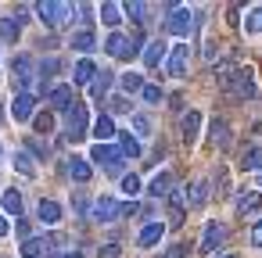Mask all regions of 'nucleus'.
<instances>
[{
  "label": "nucleus",
  "mask_w": 262,
  "mask_h": 258,
  "mask_svg": "<svg viewBox=\"0 0 262 258\" xmlns=\"http://www.w3.org/2000/svg\"><path fill=\"white\" fill-rule=\"evenodd\" d=\"M122 11H126L129 18H137L140 26L147 22V18H144V15H147V4H140V0H129V4H122Z\"/></svg>",
  "instance_id": "f704fd0d"
},
{
  "label": "nucleus",
  "mask_w": 262,
  "mask_h": 258,
  "mask_svg": "<svg viewBox=\"0 0 262 258\" xmlns=\"http://www.w3.org/2000/svg\"><path fill=\"white\" fill-rule=\"evenodd\" d=\"M40 251H43V240H33V237H29V240L22 244V254H26V258H40Z\"/></svg>",
  "instance_id": "58836bf2"
},
{
  "label": "nucleus",
  "mask_w": 262,
  "mask_h": 258,
  "mask_svg": "<svg viewBox=\"0 0 262 258\" xmlns=\"http://www.w3.org/2000/svg\"><path fill=\"white\" fill-rule=\"evenodd\" d=\"M244 29H248V36H262V8H251V11H248Z\"/></svg>",
  "instance_id": "2f4dec72"
},
{
  "label": "nucleus",
  "mask_w": 262,
  "mask_h": 258,
  "mask_svg": "<svg viewBox=\"0 0 262 258\" xmlns=\"http://www.w3.org/2000/svg\"><path fill=\"white\" fill-rule=\"evenodd\" d=\"M104 51H108L112 58H119V61H133V58H137L133 40H129V36H122V33H112V36L104 40Z\"/></svg>",
  "instance_id": "39448f33"
},
{
  "label": "nucleus",
  "mask_w": 262,
  "mask_h": 258,
  "mask_svg": "<svg viewBox=\"0 0 262 258\" xmlns=\"http://www.w3.org/2000/svg\"><path fill=\"white\" fill-rule=\"evenodd\" d=\"M72 79H76V83H94V79H97V68H94V61H90V58L76 61V72H72Z\"/></svg>",
  "instance_id": "393cba45"
},
{
  "label": "nucleus",
  "mask_w": 262,
  "mask_h": 258,
  "mask_svg": "<svg viewBox=\"0 0 262 258\" xmlns=\"http://www.w3.org/2000/svg\"><path fill=\"white\" fill-rule=\"evenodd\" d=\"M180 133H183V144H194L201 133V111H187L180 119Z\"/></svg>",
  "instance_id": "ddd939ff"
},
{
  "label": "nucleus",
  "mask_w": 262,
  "mask_h": 258,
  "mask_svg": "<svg viewBox=\"0 0 262 258\" xmlns=\"http://www.w3.org/2000/svg\"><path fill=\"white\" fill-rule=\"evenodd\" d=\"M54 72H58V61H54V58H47V61H43V68H40V76H43V90H47V83H51V76H54Z\"/></svg>",
  "instance_id": "ea45409f"
},
{
  "label": "nucleus",
  "mask_w": 262,
  "mask_h": 258,
  "mask_svg": "<svg viewBox=\"0 0 262 258\" xmlns=\"http://www.w3.org/2000/svg\"><path fill=\"white\" fill-rule=\"evenodd\" d=\"M0 154H4V147H0Z\"/></svg>",
  "instance_id": "4d7b16f0"
},
{
  "label": "nucleus",
  "mask_w": 262,
  "mask_h": 258,
  "mask_svg": "<svg viewBox=\"0 0 262 258\" xmlns=\"http://www.w3.org/2000/svg\"><path fill=\"white\" fill-rule=\"evenodd\" d=\"M90 219H94V222H115V219H122V204H119L115 197H97Z\"/></svg>",
  "instance_id": "423d86ee"
},
{
  "label": "nucleus",
  "mask_w": 262,
  "mask_h": 258,
  "mask_svg": "<svg viewBox=\"0 0 262 258\" xmlns=\"http://www.w3.org/2000/svg\"><path fill=\"white\" fill-rule=\"evenodd\" d=\"M205 201H208V183H205V179H198V183L187 190V204H190V208H201Z\"/></svg>",
  "instance_id": "bb28decb"
},
{
  "label": "nucleus",
  "mask_w": 262,
  "mask_h": 258,
  "mask_svg": "<svg viewBox=\"0 0 262 258\" xmlns=\"http://www.w3.org/2000/svg\"><path fill=\"white\" fill-rule=\"evenodd\" d=\"M122 190H126L129 197H137V194H140V176H137V172H129V176H122Z\"/></svg>",
  "instance_id": "4c0bfd02"
},
{
  "label": "nucleus",
  "mask_w": 262,
  "mask_h": 258,
  "mask_svg": "<svg viewBox=\"0 0 262 258\" xmlns=\"http://www.w3.org/2000/svg\"><path fill=\"white\" fill-rule=\"evenodd\" d=\"M162 29L183 40V36H190V33L198 29V15H194L190 8H176V4H169V18H165Z\"/></svg>",
  "instance_id": "f257e3e1"
},
{
  "label": "nucleus",
  "mask_w": 262,
  "mask_h": 258,
  "mask_svg": "<svg viewBox=\"0 0 262 258\" xmlns=\"http://www.w3.org/2000/svg\"><path fill=\"white\" fill-rule=\"evenodd\" d=\"M241 169L244 172H262V144H255L241 154Z\"/></svg>",
  "instance_id": "a211bd4d"
},
{
  "label": "nucleus",
  "mask_w": 262,
  "mask_h": 258,
  "mask_svg": "<svg viewBox=\"0 0 262 258\" xmlns=\"http://www.w3.org/2000/svg\"><path fill=\"white\" fill-rule=\"evenodd\" d=\"M26 147H29V151H33L36 158H43V154H47V144H40V140H29Z\"/></svg>",
  "instance_id": "a18cd8bd"
},
{
  "label": "nucleus",
  "mask_w": 262,
  "mask_h": 258,
  "mask_svg": "<svg viewBox=\"0 0 262 258\" xmlns=\"http://www.w3.org/2000/svg\"><path fill=\"white\" fill-rule=\"evenodd\" d=\"M72 208H76V215H83V212H86V201H83V197H76V201H72Z\"/></svg>",
  "instance_id": "8fccbe9b"
},
{
  "label": "nucleus",
  "mask_w": 262,
  "mask_h": 258,
  "mask_svg": "<svg viewBox=\"0 0 262 258\" xmlns=\"http://www.w3.org/2000/svg\"><path fill=\"white\" fill-rule=\"evenodd\" d=\"M11 119H15V122L36 119V97H33V93H15V101H11Z\"/></svg>",
  "instance_id": "1a4fd4ad"
},
{
  "label": "nucleus",
  "mask_w": 262,
  "mask_h": 258,
  "mask_svg": "<svg viewBox=\"0 0 262 258\" xmlns=\"http://www.w3.org/2000/svg\"><path fill=\"white\" fill-rule=\"evenodd\" d=\"M47 104L54 108V111H72V86H54L51 90V97H47Z\"/></svg>",
  "instance_id": "4468645a"
},
{
  "label": "nucleus",
  "mask_w": 262,
  "mask_h": 258,
  "mask_svg": "<svg viewBox=\"0 0 262 258\" xmlns=\"http://www.w3.org/2000/svg\"><path fill=\"white\" fill-rule=\"evenodd\" d=\"M133 129H137V140H147L151 136V119L147 115H133Z\"/></svg>",
  "instance_id": "e433bc0d"
},
{
  "label": "nucleus",
  "mask_w": 262,
  "mask_h": 258,
  "mask_svg": "<svg viewBox=\"0 0 262 258\" xmlns=\"http://www.w3.org/2000/svg\"><path fill=\"white\" fill-rule=\"evenodd\" d=\"M119 83H122L126 93H144V76H137V72H126Z\"/></svg>",
  "instance_id": "72a5a7b5"
},
{
  "label": "nucleus",
  "mask_w": 262,
  "mask_h": 258,
  "mask_svg": "<svg viewBox=\"0 0 262 258\" xmlns=\"http://www.w3.org/2000/svg\"><path fill=\"white\" fill-rule=\"evenodd\" d=\"M18 36H22V22L11 15V18H0V40L4 43H18Z\"/></svg>",
  "instance_id": "6ab92c4d"
},
{
  "label": "nucleus",
  "mask_w": 262,
  "mask_h": 258,
  "mask_svg": "<svg viewBox=\"0 0 262 258\" xmlns=\"http://www.w3.org/2000/svg\"><path fill=\"white\" fill-rule=\"evenodd\" d=\"M169 186H172V176H169V172H158V176L151 179V190H147V194H151V197H169V194H172Z\"/></svg>",
  "instance_id": "a878e982"
},
{
  "label": "nucleus",
  "mask_w": 262,
  "mask_h": 258,
  "mask_svg": "<svg viewBox=\"0 0 262 258\" xmlns=\"http://www.w3.org/2000/svg\"><path fill=\"white\" fill-rule=\"evenodd\" d=\"M15 169H18L22 176H36V165H33V158H29L26 151H18V154H15Z\"/></svg>",
  "instance_id": "c9c22d12"
},
{
  "label": "nucleus",
  "mask_w": 262,
  "mask_h": 258,
  "mask_svg": "<svg viewBox=\"0 0 262 258\" xmlns=\"http://www.w3.org/2000/svg\"><path fill=\"white\" fill-rule=\"evenodd\" d=\"M0 122H4V111H0Z\"/></svg>",
  "instance_id": "5fc2aeb1"
},
{
  "label": "nucleus",
  "mask_w": 262,
  "mask_h": 258,
  "mask_svg": "<svg viewBox=\"0 0 262 258\" xmlns=\"http://www.w3.org/2000/svg\"><path fill=\"white\" fill-rule=\"evenodd\" d=\"M94 136H97V144H108L112 136H119V129H115L112 115H101V119L94 122Z\"/></svg>",
  "instance_id": "f3484780"
},
{
  "label": "nucleus",
  "mask_w": 262,
  "mask_h": 258,
  "mask_svg": "<svg viewBox=\"0 0 262 258\" xmlns=\"http://www.w3.org/2000/svg\"><path fill=\"white\" fill-rule=\"evenodd\" d=\"M90 161H97L101 169H108L112 176H119V172H122V161H126V154H122L119 147H112V144H94V151H90Z\"/></svg>",
  "instance_id": "7ed1b4c3"
},
{
  "label": "nucleus",
  "mask_w": 262,
  "mask_h": 258,
  "mask_svg": "<svg viewBox=\"0 0 262 258\" xmlns=\"http://www.w3.org/2000/svg\"><path fill=\"white\" fill-rule=\"evenodd\" d=\"M108 108H112V111H129V101H126L122 93H115V97L108 101Z\"/></svg>",
  "instance_id": "79ce46f5"
},
{
  "label": "nucleus",
  "mask_w": 262,
  "mask_h": 258,
  "mask_svg": "<svg viewBox=\"0 0 262 258\" xmlns=\"http://www.w3.org/2000/svg\"><path fill=\"white\" fill-rule=\"evenodd\" d=\"M233 208H237V215H241V219L255 215V212L262 208V190H241V194H237V201H233Z\"/></svg>",
  "instance_id": "9b49d317"
},
{
  "label": "nucleus",
  "mask_w": 262,
  "mask_h": 258,
  "mask_svg": "<svg viewBox=\"0 0 262 258\" xmlns=\"http://www.w3.org/2000/svg\"><path fill=\"white\" fill-rule=\"evenodd\" d=\"M97 15H101V22H104L108 29H115V26L122 22V8H119V4H112V0H108V4H101V8H97Z\"/></svg>",
  "instance_id": "412c9836"
},
{
  "label": "nucleus",
  "mask_w": 262,
  "mask_h": 258,
  "mask_svg": "<svg viewBox=\"0 0 262 258\" xmlns=\"http://www.w3.org/2000/svg\"><path fill=\"white\" fill-rule=\"evenodd\" d=\"M165 258H187V244H176V247H169V251H165Z\"/></svg>",
  "instance_id": "49530a36"
},
{
  "label": "nucleus",
  "mask_w": 262,
  "mask_h": 258,
  "mask_svg": "<svg viewBox=\"0 0 262 258\" xmlns=\"http://www.w3.org/2000/svg\"><path fill=\"white\" fill-rule=\"evenodd\" d=\"M0 204H4V212H8V215H18V219H22V194H18V190H4Z\"/></svg>",
  "instance_id": "cd10ccee"
},
{
  "label": "nucleus",
  "mask_w": 262,
  "mask_h": 258,
  "mask_svg": "<svg viewBox=\"0 0 262 258\" xmlns=\"http://www.w3.org/2000/svg\"><path fill=\"white\" fill-rule=\"evenodd\" d=\"M112 83H115V76H112V72H97V79L90 83V97H94V101H101V97L112 90Z\"/></svg>",
  "instance_id": "5701e85b"
},
{
  "label": "nucleus",
  "mask_w": 262,
  "mask_h": 258,
  "mask_svg": "<svg viewBox=\"0 0 262 258\" xmlns=\"http://www.w3.org/2000/svg\"><path fill=\"white\" fill-rule=\"evenodd\" d=\"M36 215H40L43 226H58V222H61V204H58V201H40Z\"/></svg>",
  "instance_id": "dca6fc26"
},
{
  "label": "nucleus",
  "mask_w": 262,
  "mask_h": 258,
  "mask_svg": "<svg viewBox=\"0 0 262 258\" xmlns=\"http://www.w3.org/2000/svg\"><path fill=\"white\" fill-rule=\"evenodd\" d=\"M183 222V197L172 190L169 194V226H180Z\"/></svg>",
  "instance_id": "7c9ffc66"
},
{
  "label": "nucleus",
  "mask_w": 262,
  "mask_h": 258,
  "mask_svg": "<svg viewBox=\"0 0 262 258\" xmlns=\"http://www.w3.org/2000/svg\"><path fill=\"white\" fill-rule=\"evenodd\" d=\"M212 144H215V147H230V126H226L223 119L212 122Z\"/></svg>",
  "instance_id": "c756f323"
},
{
  "label": "nucleus",
  "mask_w": 262,
  "mask_h": 258,
  "mask_svg": "<svg viewBox=\"0 0 262 258\" xmlns=\"http://www.w3.org/2000/svg\"><path fill=\"white\" fill-rule=\"evenodd\" d=\"M101 258H119V244H104L101 247Z\"/></svg>",
  "instance_id": "09e8293b"
},
{
  "label": "nucleus",
  "mask_w": 262,
  "mask_h": 258,
  "mask_svg": "<svg viewBox=\"0 0 262 258\" xmlns=\"http://www.w3.org/2000/svg\"><path fill=\"white\" fill-rule=\"evenodd\" d=\"M187 61H190V47H187V43H176L172 54H169V61H165V72H169L172 79H183V76H187Z\"/></svg>",
  "instance_id": "0eeeda50"
},
{
  "label": "nucleus",
  "mask_w": 262,
  "mask_h": 258,
  "mask_svg": "<svg viewBox=\"0 0 262 258\" xmlns=\"http://www.w3.org/2000/svg\"><path fill=\"white\" fill-rule=\"evenodd\" d=\"M162 58H165V43H162V40H151V43L144 47V65H147V68H158Z\"/></svg>",
  "instance_id": "aec40b11"
},
{
  "label": "nucleus",
  "mask_w": 262,
  "mask_h": 258,
  "mask_svg": "<svg viewBox=\"0 0 262 258\" xmlns=\"http://www.w3.org/2000/svg\"><path fill=\"white\" fill-rule=\"evenodd\" d=\"M33 126H36V133H51V129H54V119H51V115H36Z\"/></svg>",
  "instance_id": "a19ab883"
},
{
  "label": "nucleus",
  "mask_w": 262,
  "mask_h": 258,
  "mask_svg": "<svg viewBox=\"0 0 262 258\" xmlns=\"http://www.w3.org/2000/svg\"><path fill=\"white\" fill-rule=\"evenodd\" d=\"M233 72H237V68H233V61H219V65L212 68V76H215V83H219V86H226V83L233 79Z\"/></svg>",
  "instance_id": "473e14b6"
},
{
  "label": "nucleus",
  "mask_w": 262,
  "mask_h": 258,
  "mask_svg": "<svg viewBox=\"0 0 262 258\" xmlns=\"http://www.w3.org/2000/svg\"><path fill=\"white\" fill-rule=\"evenodd\" d=\"M223 237H226V233H223V226L212 219V222L205 226V237H201V247H198V251H201V254H212V251L223 244Z\"/></svg>",
  "instance_id": "f8f14e48"
},
{
  "label": "nucleus",
  "mask_w": 262,
  "mask_h": 258,
  "mask_svg": "<svg viewBox=\"0 0 262 258\" xmlns=\"http://www.w3.org/2000/svg\"><path fill=\"white\" fill-rule=\"evenodd\" d=\"M258 183H262V172H258Z\"/></svg>",
  "instance_id": "6e6d98bb"
},
{
  "label": "nucleus",
  "mask_w": 262,
  "mask_h": 258,
  "mask_svg": "<svg viewBox=\"0 0 262 258\" xmlns=\"http://www.w3.org/2000/svg\"><path fill=\"white\" fill-rule=\"evenodd\" d=\"M251 247H262V219L251 226Z\"/></svg>",
  "instance_id": "c03bdc74"
},
{
  "label": "nucleus",
  "mask_w": 262,
  "mask_h": 258,
  "mask_svg": "<svg viewBox=\"0 0 262 258\" xmlns=\"http://www.w3.org/2000/svg\"><path fill=\"white\" fill-rule=\"evenodd\" d=\"M61 258H83V251H69V254H61Z\"/></svg>",
  "instance_id": "603ef678"
},
{
  "label": "nucleus",
  "mask_w": 262,
  "mask_h": 258,
  "mask_svg": "<svg viewBox=\"0 0 262 258\" xmlns=\"http://www.w3.org/2000/svg\"><path fill=\"white\" fill-rule=\"evenodd\" d=\"M230 97H237V101H251L255 97V72L251 68H237L233 72V79L223 86Z\"/></svg>",
  "instance_id": "20e7f679"
},
{
  "label": "nucleus",
  "mask_w": 262,
  "mask_h": 258,
  "mask_svg": "<svg viewBox=\"0 0 262 258\" xmlns=\"http://www.w3.org/2000/svg\"><path fill=\"white\" fill-rule=\"evenodd\" d=\"M76 11H79V8H72V4H58V0H43V4H36V15H40V22H43L47 29L65 26Z\"/></svg>",
  "instance_id": "f03ea898"
},
{
  "label": "nucleus",
  "mask_w": 262,
  "mask_h": 258,
  "mask_svg": "<svg viewBox=\"0 0 262 258\" xmlns=\"http://www.w3.org/2000/svg\"><path fill=\"white\" fill-rule=\"evenodd\" d=\"M94 43H97V40H94V33H90V29H79V33H72V43H69V47H72V51H79V54H90V51H94Z\"/></svg>",
  "instance_id": "4be33fe9"
},
{
  "label": "nucleus",
  "mask_w": 262,
  "mask_h": 258,
  "mask_svg": "<svg viewBox=\"0 0 262 258\" xmlns=\"http://www.w3.org/2000/svg\"><path fill=\"white\" fill-rule=\"evenodd\" d=\"M144 101H147V104H158V101H162V90H158V86H144Z\"/></svg>",
  "instance_id": "37998d69"
},
{
  "label": "nucleus",
  "mask_w": 262,
  "mask_h": 258,
  "mask_svg": "<svg viewBox=\"0 0 262 258\" xmlns=\"http://www.w3.org/2000/svg\"><path fill=\"white\" fill-rule=\"evenodd\" d=\"M119 151H122L126 158H137V154H140V140H137V133H119Z\"/></svg>",
  "instance_id": "c85d7f7f"
},
{
  "label": "nucleus",
  "mask_w": 262,
  "mask_h": 258,
  "mask_svg": "<svg viewBox=\"0 0 262 258\" xmlns=\"http://www.w3.org/2000/svg\"><path fill=\"white\" fill-rule=\"evenodd\" d=\"M11 76H15V90H18V93H29L26 86H29V79H33V58H29V54H18V58L11 61Z\"/></svg>",
  "instance_id": "6e6552de"
},
{
  "label": "nucleus",
  "mask_w": 262,
  "mask_h": 258,
  "mask_svg": "<svg viewBox=\"0 0 262 258\" xmlns=\"http://www.w3.org/2000/svg\"><path fill=\"white\" fill-rule=\"evenodd\" d=\"M8 233H11V226H8V219H4V215H0V237H8Z\"/></svg>",
  "instance_id": "3c124183"
},
{
  "label": "nucleus",
  "mask_w": 262,
  "mask_h": 258,
  "mask_svg": "<svg viewBox=\"0 0 262 258\" xmlns=\"http://www.w3.org/2000/svg\"><path fill=\"white\" fill-rule=\"evenodd\" d=\"M86 119H90V111H86V104H76L72 111H69V140L76 144V140H83L86 136Z\"/></svg>",
  "instance_id": "9d476101"
},
{
  "label": "nucleus",
  "mask_w": 262,
  "mask_h": 258,
  "mask_svg": "<svg viewBox=\"0 0 262 258\" xmlns=\"http://www.w3.org/2000/svg\"><path fill=\"white\" fill-rule=\"evenodd\" d=\"M65 169H69V176H72L76 183H86V179H90V172H94V169H90V158H79V154H72Z\"/></svg>",
  "instance_id": "2eb2a0df"
},
{
  "label": "nucleus",
  "mask_w": 262,
  "mask_h": 258,
  "mask_svg": "<svg viewBox=\"0 0 262 258\" xmlns=\"http://www.w3.org/2000/svg\"><path fill=\"white\" fill-rule=\"evenodd\" d=\"M215 186H219V194H226V186H230V176H226V172H215Z\"/></svg>",
  "instance_id": "de8ad7c7"
},
{
  "label": "nucleus",
  "mask_w": 262,
  "mask_h": 258,
  "mask_svg": "<svg viewBox=\"0 0 262 258\" xmlns=\"http://www.w3.org/2000/svg\"><path fill=\"white\" fill-rule=\"evenodd\" d=\"M162 233H165V226H162V222H151V226H144V229H140L137 244H140V247H151V244H158V240H162Z\"/></svg>",
  "instance_id": "b1692460"
},
{
  "label": "nucleus",
  "mask_w": 262,
  "mask_h": 258,
  "mask_svg": "<svg viewBox=\"0 0 262 258\" xmlns=\"http://www.w3.org/2000/svg\"><path fill=\"white\" fill-rule=\"evenodd\" d=\"M219 258H237V254H219Z\"/></svg>",
  "instance_id": "864d4df0"
}]
</instances>
